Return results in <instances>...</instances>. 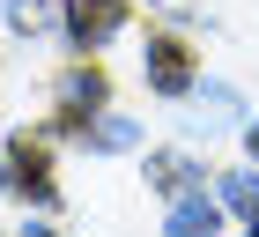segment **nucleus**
Here are the masks:
<instances>
[{"label": "nucleus", "instance_id": "f257e3e1", "mask_svg": "<svg viewBox=\"0 0 259 237\" xmlns=\"http://www.w3.org/2000/svg\"><path fill=\"white\" fill-rule=\"evenodd\" d=\"M119 22H126V8H119V0H67V30H74L81 45H104Z\"/></svg>", "mask_w": 259, "mask_h": 237}, {"label": "nucleus", "instance_id": "f03ea898", "mask_svg": "<svg viewBox=\"0 0 259 237\" xmlns=\"http://www.w3.org/2000/svg\"><path fill=\"white\" fill-rule=\"evenodd\" d=\"M148 89H163V97H185L193 89V59H185V45H148Z\"/></svg>", "mask_w": 259, "mask_h": 237}, {"label": "nucleus", "instance_id": "7ed1b4c3", "mask_svg": "<svg viewBox=\"0 0 259 237\" xmlns=\"http://www.w3.org/2000/svg\"><path fill=\"white\" fill-rule=\"evenodd\" d=\"M222 215H215V200H178L170 208V222H163V237H215Z\"/></svg>", "mask_w": 259, "mask_h": 237}, {"label": "nucleus", "instance_id": "20e7f679", "mask_svg": "<svg viewBox=\"0 0 259 237\" xmlns=\"http://www.w3.org/2000/svg\"><path fill=\"white\" fill-rule=\"evenodd\" d=\"M8 185H15L22 200H52V178H45V156L30 148V141L15 148V171H8Z\"/></svg>", "mask_w": 259, "mask_h": 237}, {"label": "nucleus", "instance_id": "39448f33", "mask_svg": "<svg viewBox=\"0 0 259 237\" xmlns=\"http://www.w3.org/2000/svg\"><path fill=\"white\" fill-rule=\"evenodd\" d=\"M67 104H74V111L104 104V74H97V67H74V74H67Z\"/></svg>", "mask_w": 259, "mask_h": 237}, {"label": "nucleus", "instance_id": "423d86ee", "mask_svg": "<svg viewBox=\"0 0 259 237\" xmlns=\"http://www.w3.org/2000/svg\"><path fill=\"white\" fill-rule=\"evenodd\" d=\"M222 200H230V208H244V215H259V178H252V171L222 178Z\"/></svg>", "mask_w": 259, "mask_h": 237}, {"label": "nucleus", "instance_id": "0eeeda50", "mask_svg": "<svg viewBox=\"0 0 259 237\" xmlns=\"http://www.w3.org/2000/svg\"><path fill=\"white\" fill-rule=\"evenodd\" d=\"M89 141H97V148H126V141H134V118H97Z\"/></svg>", "mask_w": 259, "mask_h": 237}, {"label": "nucleus", "instance_id": "6e6552de", "mask_svg": "<svg viewBox=\"0 0 259 237\" xmlns=\"http://www.w3.org/2000/svg\"><path fill=\"white\" fill-rule=\"evenodd\" d=\"M8 15H15V30H37V22H45V0H15Z\"/></svg>", "mask_w": 259, "mask_h": 237}, {"label": "nucleus", "instance_id": "1a4fd4ad", "mask_svg": "<svg viewBox=\"0 0 259 237\" xmlns=\"http://www.w3.org/2000/svg\"><path fill=\"white\" fill-rule=\"evenodd\" d=\"M252 156H259V126H252Z\"/></svg>", "mask_w": 259, "mask_h": 237}, {"label": "nucleus", "instance_id": "9d476101", "mask_svg": "<svg viewBox=\"0 0 259 237\" xmlns=\"http://www.w3.org/2000/svg\"><path fill=\"white\" fill-rule=\"evenodd\" d=\"M22 237H52V230H22Z\"/></svg>", "mask_w": 259, "mask_h": 237}, {"label": "nucleus", "instance_id": "9b49d317", "mask_svg": "<svg viewBox=\"0 0 259 237\" xmlns=\"http://www.w3.org/2000/svg\"><path fill=\"white\" fill-rule=\"evenodd\" d=\"M252 237H259V215H252Z\"/></svg>", "mask_w": 259, "mask_h": 237}]
</instances>
